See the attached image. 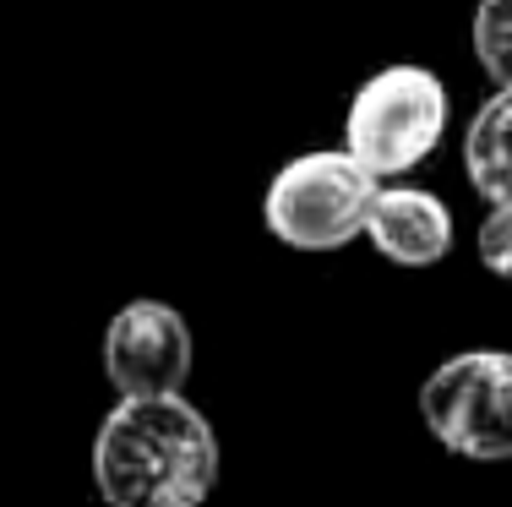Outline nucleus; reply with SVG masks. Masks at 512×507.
<instances>
[{"label": "nucleus", "mask_w": 512, "mask_h": 507, "mask_svg": "<svg viewBox=\"0 0 512 507\" xmlns=\"http://www.w3.org/2000/svg\"><path fill=\"white\" fill-rule=\"evenodd\" d=\"M474 251H480V262L496 273L502 284H512V202H496L491 219L480 224V235H474Z\"/></svg>", "instance_id": "9"}, {"label": "nucleus", "mask_w": 512, "mask_h": 507, "mask_svg": "<svg viewBox=\"0 0 512 507\" xmlns=\"http://www.w3.org/2000/svg\"><path fill=\"white\" fill-rule=\"evenodd\" d=\"M420 420L458 458H474V464L512 458V355L463 349L442 360L420 388Z\"/></svg>", "instance_id": "4"}, {"label": "nucleus", "mask_w": 512, "mask_h": 507, "mask_svg": "<svg viewBox=\"0 0 512 507\" xmlns=\"http://www.w3.org/2000/svg\"><path fill=\"white\" fill-rule=\"evenodd\" d=\"M93 480L109 507H202L218 486V437L180 393L120 398L93 437Z\"/></svg>", "instance_id": "1"}, {"label": "nucleus", "mask_w": 512, "mask_h": 507, "mask_svg": "<svg viewBox=\"0 0 512 507\" xmlns=\"http://www.w3.org/2000/svg\"><path fill=\"white\" fill-rule=\"evenodd\" d=\"M104 377L120 398L180 393L191 377V328L164 300H126L104 328Z\"/></svg>", "instance_id": "5"}, {"label": "nucleus", "mask_w": 512, "mask_h": 507, "mask_svg": "<svg viewBox=\"0 0 512 507\" xmlns=\"http://www.w3.org/2000/svg\"><path fill=\"white\" fill-rule=\"evenodd\" d=\"M382 180L349 148H316L289 159L262 197V219L295 251H338L365 235V213Z\"/></svg>", "instance_id": "3"}, {"label": "nucleus", "mask_w": 512, "mask_h": 507, "mask_svg": "<svg viewBox=\"0 0 512 507\" xmlns=\"http://www.w3.org/2000/svg\"><path fill=\"white\" fill-rule=\"evenodd\" d=\"M447 131V88L425 66H382L355 88L344 115V148L371 169L376 180L409 175L436 153Z\"/></svg>", "instance_id": "2"}, {"label": "nucleus", "mask_w": 512, "mask_h": 507, "mask_svg": "<svg viewBox=\"0 0 512 507\" xmlns=\"http://www.w3.org/2000/svg\"><path fill=\"white\" fill-rule=\"evenodd\" d=\"M463 169L485 202H512V88H496L463 131Z\"/></svg>", "instance_id": "7"}, {"label": "nucleus", "mask_w": 512, "mask_h": 507, "mask_svg": "<svg viewBox=\"0 0 512 507\" xmlns=\"http://www.w3.org/2000/svg\"><path fill=\"white\" fill-rule=\"evenodd\" d=\"M365 240L393 268H436L453 251V213L436 191L376 186L371 213H365Z\"/></svg>", "instance_id": "6"}, {"label": "nucleus", "mask_w": 512, "mask_h": 507, "mask_svg": "<svg viewBox=\"0 0 512 507\" xmlns=\"http://www.w3.org/2000/svg\"><path fill=\"white\" fill-rule=\"evenodd\" d=\"M474 55L496 88H512V0H480L474 6Z\"/></svg>", "instance_id": "8"}]
</instances>
